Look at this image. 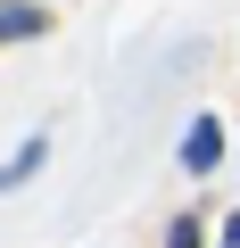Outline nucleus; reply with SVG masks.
Instances as JSON below:
<instances>
[{
	"label": "nucleus",
	"mask_w": 240,
	"mask_h": 248,
	"mask_svg": "<svg viewBox=\"0 0 240 248\" xmlns=\"http://www.w3.org/2000/svg\"><path fill=\"white\" fill-rule=\"evenodd\" d=\"M182 166H191V174H215V166H224V124H215V116H199L191 133H182Z\"/></svg>",
	"instance_id": "f257e3e1"
},
{
	"label": "nucleus",
	"mask_w": 240,
	"mask_h": 248,
	"mask_svg": "<svg viewBox=\"0 0 240 248\" xmlns=\"http://www.w3.org/2000/svg\"><path fill=\"white\" fill-rule=\"evenodd\" d=\"M166 248H199V215H182V223L166 232Z\"/></svg>",
	"instance_id": "20e7f679"
},
{
	"label": "nucleus",
	"mask_w": 240,
	"mask_h": 248,
	"mask_svg": "<svg viewBox=\"0 0 240 248\" xmlns=\"http://www.w3.org/2000/svg\"><path fill=\"white\" fill-rule=\"evenodd\" d=\"M42 25H50V17L33 9V0H0V42H33Z\"/></svg>",
	"instance_id": "f03ea898"
},
{
	"label": "nucleus",
	"mask_w": 240,
	"mask_h": 248,
	"mask_svg": "<svg viewBox=\"0 0 240 248\" xmlns=\"http://www.w3.org/2000/svg\"><path fill=\"white\" fill-rule=\"evenodd\" d=\"M42 157H50V149H42V141H25V149H17V166H0V190H17V182H25Z\"/></svg>",
	"instance_id": "7ed1b4c3"
},
{
	"label": "nucleus",
	"mask_w": 240,
	"mask_h": 248,
	"mask_svg": "<svg viewBox=\"0 0 240 248\" xmlns=\"http://www.w3.org/2000/svg\"><path fill=\"white\" fill-rule=\"evenodd\" d=\"M224 248H240V215H224Z\"/></svg>",
	"instance_id": "39448f33"
}]
</instances>
